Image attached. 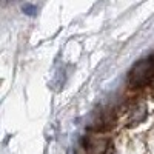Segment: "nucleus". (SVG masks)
Masks as SVG:
<instances>
[{
    "instance_id": "obj_1",
    "label": "nucleus",
    "mask_w": 154,
    "mask_h": 154,
    "mask_svg": "<svg viewBox=\"0 0 154 154\" xmlns=\"http://www.w3.org/2000/svg\"><path fill=\"white\" fill-rule=\"evenodd\" d=\"M130 83L131 86H143L154 79V59L148 57L139 60L133 69L130 71Z\"/></svg>"
},
{
    "instance_id": "obj_2",
    "label": "nucleus",
    "mask_w": 154,
    "mask_h": 154,
    "mask_svg": "<svg viewBox=\"0 0 154 154\" xmlns=\"http://www.w3.org/2000/svg\"><path fill=\"white\" fill-rule=\"evenodd\" d=\"M23 11L26 12V14H32L34 12V9H32V6H26V8H23Z\"/></svg>"
},
{
    "instance_id": "obj_3",
    "label": "nucleus",
    "mask_w": 154,
    "mask_h": 154,
    "mask_svg": "<svg viewBox=\"0 0 154 154\" xmlns=\"http://www.w3.org/2000/svg\"><path fill=\"white\" fill-rule=\"evenodd\" d=\"M11 2H12V0H0V3H2V5H8Z\"/></svg>"
}]
</instances>
